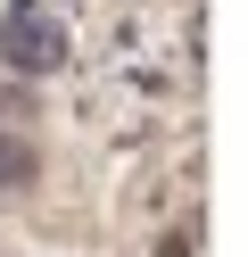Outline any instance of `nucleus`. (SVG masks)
I'll list each match as a JSON object with an SVG mask.
<instances>
[{
	"label": "nucleus",
	"mask_w": 248,
	"mask_h": 257,
	"mask_svg": "<svg viewBox=\"0 0 248 257\" xmlns=\"http://www.w3.org/2000/svg\"><path fill=\"white\" fill-rule=\"evenodd\" d=\"M42 174V150H33L25 133H0V191H17V183H33Z\"/></svg>",
	"instance_id": "2"
},
{
	"label": "nucleus",
	"mask_w": 248,
	"mask_h": 257,
	"mask_svg": "<svg viewBox=\"0 0 248 257\" xmlns=\"http://www.w3.org/2000/svg\"><path fill=\"white\" fill-rule=\"evenodd\" d=\"M66 58V34L50 17H33V9H17V17H0V67H17V75H50Z\"/></svg>",
	"instance_id": "1"
}]
</instances>
